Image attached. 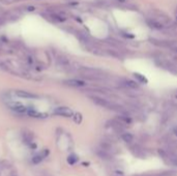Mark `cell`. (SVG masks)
Instances as JSON below:
<instances>
[{"label":"cell","mask_w":177,"mask_h":176,"mask_svg":"<svg viewBox=\"0 0 177 176\" xmlns=\"http://www.w3.org/2000/svg\"><path fill=\"white\" fill-rule=\"evenodd\" d=\"M67 162L70 163V165H74L78 162V157L76 154H70V157L67 158Z\"/></svg>","instance_id":"4fadbf2b"},{"label":"cell","mask_w":177,"mask_h":176,"mask_svg":"<svg viewBox=\"0 0 177 176\" xmlns=\"http://www.w3.org/2000/svg\"><path fill=\"white\" fill-rule=\"evenodd\" d=\"M118 118L120 119L121 121H123V122H125V123H128V124L132 123V118L128 117V116H123V115H122V116H119Z\"/></svg>","instance_id":"5bb4252c"},{"label":"cell","mask_w":177,"mask_h":176,"mask_svg":"<svg viewBox=\"0 0 177 176\" xmlns=\"http://www.w3.org/2000/svg\"><path fill=\"white\" fill-rule=\"evenodd\" d=\"M46 152V150L44 152H42V153H38V154H36L35 157H33L32 158V162L34 164H38V163H41V162L44 160V158L47 157V154H44V153Z\"/></svg>","instance_id":"30bf717a"},{"label":"cell","mask_w":177,"mask_h":176,"mask_svg":"<svg viewBox=\"0 0 177 176\" xmlns=\"http://www.w3.org/2000/svg\"><path fill=\"white\" fill-rule=\"evenodd\" d=\"M173 162H174V164H175V165H176V166H177V158H176V160H174Z\"/></svg>","instance_id":"ffe728a7"},{"label":"cell","mask_w":177,"mask_h":176,"mask_svg":"<svg viewBox=\"0 0 177 176\" xmlns=\"http://www.w3.org/2000/svg\"><path fill=\"white\" fill-rule=\"evenodd\" d=\"M80 75L89 80H99L104 77V73L98 69H92V67H81L79 70Z\"/></svg>","instance_id":"6da1fadb"},{"label":"cell","mask_w":177,"mask_h":176,"mask_svg":"<svg viewBox=\"0 0 177 176\" xmlns=\"http://www.w3.org/2000/svg\"><path fill=\"white\" fill-rule=\"evenodd\" d=\"M123 36H125V38H135V35L131 34V33H123Z\"/></svg>","instance_id":"ac0fdd59"},{"label":"cell","mask_w":177,"mask_h":176,"mask_svg":"<svg viewBox=\"0 0 177 176\" xmlns=\"http://www.w3.org/2000/svg\"><path fill=\"white\" fill-rule=\"evenodd\" d=\"M147 24L149 25L151 28H153V29L159 30V29H163V28H164V24L159 22L158 20H155V19H148Z\"/></svg>","instance_id":"8992f818"},{"label":"cell","mask_w":177,"mask_h":176,"mask_svg":"<svg viewBox=\"0 0 177 176\" xmlns=\"http://www.w3.org/2000/svg\"><path fill=\"white\" fill-rule=\"evenodd\" d=\"M0 14H2V13H1V7H0Z\"/></svg>","instance_id":"603a6c76"},{"label":"cell","mask_w":177,"mask_h":176,"mask_svg":"<svg viewBox=\"0 0 177 176\" xmlns=\"http://www.w3.org/2000/svg\"><path fill=\"white\" fill-rule=\"evenodd\" d=\"M15 94L19 98H36L38 96L33 93H30V92H27V91H23V90H17L15 92Z\"/></svg>","instance_id":"ba28073f"},{"label":"cell","mask_w":177,"mask_h":176,"mask_svg":"<svg viewBox=\"0 0 177 176\" xmlns=\"http://www.w3.org/2000/svg\"><path fill=\"white\" fill-rule=\"evenodd\" d=\"M172 101H173V102H175V103L177 104V91H176V92H174L173 94H172Z\"/></svg>","instance_id":"e0dca14e"},{"label":"cell","mask_w":177,"mask_h":176,"mask_svg":"<svg viewBox=\"0 0 177 176\" xmlns=\"http://www.w3.org/2000/svg\"><path fill=\"white\" fill-rule=\"evenodd\" d=\"M122 140H123L124 142H127V143H131L133 140H134V137L132 134H130V133H125V134H123L121 136Z\"/></svg>","instance_id":"7c38bea8"},{"label":"cell","mask_w":177,"mask_h":176,"mask_svg":"<svg viewBox=\"0 0 177 176\" xmlns=\"http://www.w3.org/2000/svg\"><path fill=\"white\" fill-rule=\"evenodd\" d=\"M54 114L62 116V117H73L74 112L72 109H70L68 107H58L54 110Z\"/></svg>","instance_id":"3957f363"},{"label":"cell","mask_w":177,"mask_h":176,"mask_svg":"<svg viewBox=\"0 0 177 176\" xmlns=\"http://www.w3.org/2000/svg\"><path fill=\"white\" fill-rule=\"evenodd\" d=\"M173 132H174V134H175V136H176V137H177V127H174Z\"/></svg>","instance_id":"d6986e66"},{"label":"cell","mask_w":177,"mask_h":176,"mask_svg":"<svg viewBox=\"0 0 177 176\" xmlns=\"http://www.w3.org/2000/svg\"><path fill=\"white\" fill-rule=\"evenodd\" d=\"M16 1H18V0H0V2L3 4H11Z\"/></svg>","instance_id":"2e32d148"},{"label":"cell","mask_w":177,"mask_h":176,"mask_svg":"<svg viewBox=\"0 0 177 176\" xmlns=\"http://www.w3.org/2000/svg\"><path fill=\"white\" fill-rule=\"evenodd\" d=\"M7 105L14 112L19 113V114H26L28 111L26 106H24L21 103H18V102H10Z\"/></svg>","instance_id":"7a4b0ae2"},{"label":"cell","mask_w":177,"mask_h":176,"mask_svg":"<svg viewBox=\"0 0 177 176\" xmlns=\"http://www.w3.org/2000/svg\"><path fill=\"white\" fill-rule=\"evenodd\" d=\"M174 51H175V52H177V47H176V48H174Z\"/></svg>","instance_id":"7402d4cb"},{"label":"cell","mask_w":177,"mask_h":176,"mask_svg":"<svg viewBox=\"0 0 177 176\" xmlns=\"http://www.w3.org/2000/svg\"><path fill=\"white\" fill-rule=\"evenodd\" d=\"M124 85L127 87L133 88V89H136V88L139 87L138 82H135V81H132V80H127V81L124 82Z\"/></svg>","instance_id":"8fae6325"},{"label":"cell","mask_w":177,"mask_h":176,"mask_svg":"<svg viewBox=\"0 0 177 176\" xmlns=\"http://www.w3.org/2000/svg\"><path fill=\"white\" fill-rule=\"evenodd\" d=\"M74 120H75L76 123H81L82 115L80 114V113H76V114H74Z\"/></svg>","instance_id":"9a60e30c"},{"label":"cell","mask_w":177,"mask_h":176,"mask_svg":"<svg viewBox=\"0 0 177 176\" xmlns=\"http://www.w3.org/2000/svg\"><path fill=\"white\" fill-rule=\"evenodd\" d=\"M27 114L29 115L30 117H33V118H45V117H47V114H46V113H42V112H39L35 109H28Z\"/></svg>","instance_id":"52a82bcc"},{"label":"cell","mask_w":177,"mask_h":176,"mask_svg":"<svg viewBox=\"0 0 177 176\" xmlns=\"http://www.w3.org/2000/svg\"><path fill=\"white\" fill-rule=\"evenodd\" d=\"M119 2H125V0H118Z\"/></svg>","instance_id":"44dd1931"},{"label":"cell","mask_w":177,"mask_h":176,"mask_svg":"<svg viewBox=\"0 0 177 176\" xmlns=\"http://www.w3.org/2000/svg\"><path fill=\"white\" fill-rule=\"evenodd\" d=\"M63 83L67 85V86L75 88H81L86 86V82L83 80H80V79H68V80H65Z\"/></svg>","instance_id":"5b68a950"},{"label":"cell","mask_w":177,"mask_h":176,"mask_svg":"<svg viewBox=\"0 0 177 176\" xmlns=\"http://www.w3.org/2000/svg\"><path fill=\"white\" fill-rule=\"evenodd\" d=\"M134 78L136 79L138 83H141V84H147L148 83V80L147 78L145 77L144 75L140 73H134Z\"/></svg>","instance_id":"9c48e42d"},{"label":"cell","mask_w":177,"mask_h":176,"mask_svg":"<svg viewBox=\"0 0 177 176\" xmlns=\"http://www.w3.org/2000/svg\"><path fill=\"white\" fill-rule=\"evenodd\" d=\"M92 100L96 105H99V106H101V107L109 108V109H112V110H115V108H118V106H116V105L110 103L109 101L104 100V98H98V96H93Z\"/></svg>","instance_id":"277c9868"}]
</instances>
